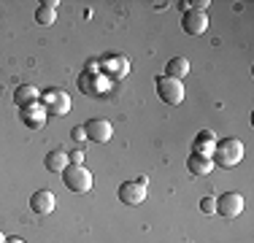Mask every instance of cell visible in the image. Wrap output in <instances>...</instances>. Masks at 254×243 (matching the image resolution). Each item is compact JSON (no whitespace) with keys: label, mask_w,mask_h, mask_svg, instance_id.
I'll list each match as a JSON object with an SVG mask.
<instances>
[{"label":"cell","mask_w":254,"mask_h":243,"mask_svg":"<svg viewBox=\"0 0 254 243\" xmlns=\"http://www.w3.org/2000/svg\"><path fill=\"white\" fill-rule=\"evenodd\" d=\"M22 119H25V124H27V127H44V122H46L44 106H41V103H35V106L25 108V114H22Z\"/></svg>","instance_id":"cell-16"},{"label":"cell","mask_w":254,"mask_h":243,"mask_svg":"<svg viewBox=\"0 0 254 243\" xmlns=\"http://www.w3.org/2000/svg\"><path fill=\"white\" fill-rule=\"evenodd\" d=\"M187 73H190V60H187V57H173V60H168L165 76H171V78H176V81H181Z\"/></svg>","instance_id":"cell-15"},{"label":"cell","mask_w":254,"mask_h":243,"mask_svg":"<svg viewBox=\"0 0 254 243\" xmlns=\"http://www.w3.org/2000/svg\"><path fill=\"white\" fill-rule=\"evenodd\" d=\"M68 165H70V162H68V151L52 149L49 154H46V170H52V173H63Z\"/></svg>","instance_id":"cell-13"},{"label":"cell","mask_w":254,"mask_h":243,"mask_svg":"<svg viewBox=\"0 0 254 243\" xmlns=\"http://www.w3.org/2000/svg\"><path fill=\"white\" fill-rule=\"evenodd\" d=\"M5 243H25L22 238H5Z\"/></svg>","instance_id":"cell-20"},{"label":"cell","mask_w":254,"mask_h":243,"mask_svg":"<svg viewBox=\"0 0 254 243\" xmlns=\"http://www.w3.org/2000/svg\"><path fill=\"white\" fill-rule=\"evenodd\" d=\"M57 0H46V3H41L38 8H35V22L44 24V27H52L54 22H57Z\"/></svg>","instance_id":"cell-10"},{"label":"cell","mask_w":254,"mask_h":243,"mask_svg":"<svg viewBox=\"0 0 254 243\" xmlns=\"http://www.w3.org/2000/svg\"><path fill=\"white\" fill-rule=\"evenodd\" d=\"M214 143H216V135H214L211 130H203L200 135L195 138V143H192V154L211 157V151H214Z\"/></svg>","instance_id":"cell-12"},{"label":"cell","mask_w":254,"mask_h":243,"mask_svg":"<svg viewBox=\"0 0 254 243\" xmlns=\"http://www.w3.org/2000/svg\"><path fill=\"white\" fill-rule=\"evenodd\" d=\"M38 97H41V92L35 87H30V84H25V87H19L16 89V95H14V103L19 108H30V106H35L38 103Z\"/></svg>","instance_id":"cell-14"},{"label":"cell","mask_w":254,"mask_h":243,"mask_svg":"<svg viewBox=\"0 0 254 243\" xmlns=\"http://www.w3.org/2000/svg\"><path fill=\"white\" fill-rule=\"evenodd\" d=\"M244 160V143L238 138H219L211 151V162L219 168H235Z\"/></svg>","instance_id":"cell-1"},{"label":"cell","mask_w":254,"mask_h":243,"mask_svg":"<svg viewBox=\"0 0 254 243\" xmlns=\"http://www.w3.org/2000/svg\"><path fill=\"white\" fill-rule=\"evenodd\" d=\"M181 27H184L187 35H200L208 27V14L205 11H195V8H187L184 16H181Z\"/></svg>","instance_id":"cell-8"},{"label":"cell","mask_w":254,"mask_h":243,"mask_svg":"<svg viewBox=\"0 0 254 243\" xmlns=\"http://www.w3.org/2000/svg\"><path fill=\"white\" fill-rule=\"evenodd\" d=\"M70 135H73V141H87V132H84V124H78V127H73V130H70Z\"/></svg>","instance_id":"cell-19"},{"label":"cell","mask_w":254,"mask_h":243,"mask_svg":"<svg viewBox=\"0 0 254 243\" xmlns=\"http://www.w3.org/2000/svg\"><path fill=\"white\" fill-rule=\"evenodd\" d=\"M244 211V197L238 192H225L216 197V214L225 216V219H235Z\"/></svg>","instance_id":"cell-6"},{"label":"cell","mask_w":254,"mask_h":243,"mask_svg":"<svg viewBox=\"0 0 254 243\" xmlns=\"http://www.w3.org/2000/svg\"><path fill=\"white\" fill-rule=\"evenodd\" d=\"M84 157H87V154H84L81 149H76V151H70V154H68V162H70V165H84Z\"/></svg>","instance_id":"cell-18"},{"label":"cell","mask_w":254,"mask_h":243,"mask_svg":"<svg viewBox=\"0 0 254 243\" xmlns=\"http://www.w3.org/2000/svg\"><path fill=\"white\" fill-rule=\"evenodd\" d=\"M200 211H203V214H216V197H211V194H208V197H203L200 200Z\"/></svg>","instance_id":"cell-17"},{"label":"cell","mask_w":254,"mask_h":243,"mask_svg":"<svg viewBox=\"0 0 254 243\" xmlns=\"http://www.w3.org/2000/svg\"><path fill=\"white\" fill-rule=\"evenodd\" d=\"M54 205H57V200H54L52 189H38V192H33V197H30V211L38 214V216H49L54 211Z\"/></svg>","instance_id":"cell-9"},{"label":"cell","mask_w":254,"mask_h":243,"mask_svg":"<svg viewBox=\"0 0 254 243\" xmlns=\"http://www.w3.org/2000/svg\"><path fill=\"white\" fill-rule=\"evenodd\" d=\"M84 132H87V141L92 143H108L114 135V127L108 119H89L84 124Z\"/></svg>","instance_id":"cell-7"},{"label":"cell","mask_w":254,"mask_h":243,"mask_svg":"<svg viewBox=\"0 0 254 243\" xmlns=\"http://www.w3.org/2000/svg\"><path fill=\"white\" fill-rule=\"evenodd\" d=\"M187 170H190L192 176H208L211 170H214V162H211V157L190 154V157H187Z\"/></svg>","instance_id":"cell-11"},{"label":"cell","mask_w":254,"mask_h":243,"mask_svg":"<svg viewBox=\"0 0 254 243\" xmlns=\"http://www.w3.org/2000/svg\"><path fill=\"white\" fill-rule=\"evenodd\" d=\"M63 181H65V186H68L70 192H78V194L92 189V173H89L84 165H68L63 170Z\"/></svg>","instance_id":"cell-2"},{"label":"cell","mask_w":254,"mask_h":243,"mask_svg":"<svg viewBox=\"0 0 254 243\" xmlns=\"http://www.w3.org/2000/svg\"><path fill=\"white\" fill-rule=\"evenodd\" d=\"M146 189H149V181L146 176H138V179H130L125 184H119V200L125 205H141L146 200Z\"/></svg>","instance_id":"cell-3"},{"label":"cell","mask_w":254,"mask_h":243,"mask_svg":"<svg viewBox=\"0 0 254 243\" xmlns=\"http://www.w3.org/2000/svg\"><path fill=\"white\" fill-rule=\"evenodd\" d=\"M0 243H5V235L3 233H0Z\"/></svg>","instance_id":"cell-21"},{"label":"cell","mask_w":254,"mask_h":243,"mask_svg":"<svg viewBox=\"0 0 254 243\" xmlns=\"http://www.w3.org/2000/svg\"><path fill=\"white\" fill-rule=\"evenodd\" d=\"M157 95H160V100L168 103V106H179V103L184 100V84L176 81V78H171V76H160L157 78Z\"/></svg>","instance_id":"cell-5"},{"label":"cell","mask_w":254,"mask_h":243,"mask_svg":"<svg viewBox=\"0 0 254 243\" xmlns=\"http://www.w3.org/2000/svg\"><path fill=\"white\" fill-rule=\"evenodd\" d=\"M38 103L44 106V111L46 114H54V117H65L68 114V108H70V97L65 89H46L44 95L38 97Z\"/></svg>","instance_id":"cell-4"}]
</instances>
